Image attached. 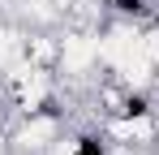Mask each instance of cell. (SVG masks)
I'll return each instance as SVG.
<instances>
[{"label": "cell", "instance_id": "1", "mask_svg": "<svg viewBox=\"0 0 159 155\" xmlns=\"http://www.w3.org/2000/svg\"><path fill=\"white\" fill-rule=\"evenodd\" d=\"M151 26L159 30V0H155V13H151Z\"/></svg>", "mask_w": 159, "mask_h": 155}, {"label": "cell", "instance_id": "2", "mask_svg": "<svg viewBox=\"0 0 159 155\" xmlns=\"http://www.w3.org/2000/svg\"><path fill=\"white\" fill-rule=\"evenodd\" d=\"M151 86H155V91H159V65H155V82H151Z\"/></svg>", "mask_w": 159, "mask_h": 155}, {"label": "cell", "instance_id": "3", "mask_svg": "<svg viewBox=\"0 0 159 155\" xmlns=\"http://www.w3.org/2000/svg\"><path fill=\"white\" fill-rule=\"evenodd\" d=\"M0 82H4V69H0Z\"/></svg>", "mask_w": 159, "mask_h": 155}]
</instances>
